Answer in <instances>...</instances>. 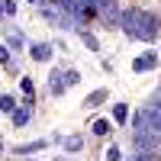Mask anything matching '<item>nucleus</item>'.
Returning <instances> with one entry per match:
<instances>
[{"instance_id":"nucleus-8","label":"nucleus","mask_w":161,"mask_h":161,"mask_svg":"<svg viewBox=\"0 0 161 161\" xmlns=\"http://www.w3.org/2000/svg\"><path fill=\"white\" fill-rule=\"evenodd\" d=\"M110 129H113V126L106 123V119H97V123H93V132H97V136H106Z\"/></svg>"},{"instance_id":"nucleus-12","label":"nucleus","mask_w":161,"mask_h":161,"mask_svg":"<svg viewBox=\"0 0 161 161\" xmlns=\"http://www.w3.org/2000/svg\"><path fill=\"white\" fill-rule=\"evenodd\" d=\"M64 145H68V152H77V148H80V139H68Z\"/></svg>"},{"instance_id":"nucleus-9","label":"nucleus","mask_w":161,"mask_h":161,"mask_svg":"<svg viewBox=\"0 0 161 161\" xmlns=\"http://www.w3.org/2000/svg\"><path fill=\"white\" fill-rule=\"evenodd\" d=\"M26 119H29V110H16V113H13V123H16V126H23Z\"/></svg>"},{"instance_id":"nucleus-3","label":"nucleus","mask_w":161,"mask_h":161,"mask_svg":"<svg viewBox=\"0 0 161 161\" xmlns=\"http://www.w3.org/2000/svg\"><path fill=\"white\" fill-rule=\"evenodd\" d=\"M90 7H97V10L106 13L110 19H116V3H113V0H90Z\"/></svg>"},{"instance_id":"nucleus-6","label":"nucleus","mask_w":161,"mask_h":161,"mask_svg":"<svg viewBox=\"0 0 161 161\" xmlns=\"http://www.w3.org/2000/svg\"><path fill=\"white\" fill-rule=\"evenodd\" d=\"M48 55H52V48H48V45H36V48H32V58H36V61H45Z\"/></svg>"},{"instance_id":"nucleus-4","label":"nucleus","mask_w":161,"mask_h":161,"mask_svg":"<svg viewBox=\"0 0 161 161\" xmlns=\"http://www.w3.org/2000/svg\"><path fill=\"white\" fill-rule=\"evenodd\" d=\"M145 110H148V119H152V126L161 132V100H155L152 106H145Z\"/></svg>"},{"instance_id":"nucleus-2","label":"nucleus","mask_w":161,"mask_h":161,"mask_svg":"<svg viewBox=\"0 0 161 161\" xmlns=\"http://www.w3.org/2000/svg\"><path fill=\"white\" fill-rule=\"evenodd\" d=\"M136 148H142V152H161V132L158 129H139L136 132Z\"/></svg>"},{"instance_id":"nucleus-11","label":"nucleus","mask_w":161,"mask_h":161,"mask_svg":"<svg viewBox=\"0 0 161 161\" xmlns=\"http://www.w3.org/2000/svg\"><path fill=\"white\" fill-rule=\"evenodd\" d=\"M0 110L10 113V110H13V97H0Z\"/></svg>"},{"instance_id":"nucleus-1","label":"nucleus","mask_w":161,"mask_h":161,"mask_svg":"<svg viewBox=\"0 0 161 161\" xmlns=\"http://www.w3.org/2000/svg\"><path fill=\"white\" fill-rule=\"evenodd\" d=\"M123 29L136 39H155L158 32V19L152 13H142V10H126L123 13Z\"/></svg>"},{"instance_id":"nucleus-10","label":"nucleus","mask_w":161,"mask_h":161,"mask_svg":"<svg viewBox=\"0 0 161 161\" xmlns=\"http://www.w3.org/2000/svg\"><path fill=\"white\" fill-rule=\"evenodd\" d=\"M103 97H106V93H103V90H97V93H90V97H87V106H97V103H100Z\"/></svg>"},{"instance_id":"nucleus-5","label":"nucleus","mask_w":161,"mask_h":161,"mask_svg":"<svg viewBox=\"0 0 161 161\" xmlns=\"http://www.w3.org/2000/svg\"><path fill=\"white\" fill-rule=\"evenodd\" d=\"M61 7L71 10V13H84V10L90 7V0H61Z\"/></svg>"},{"instance_id":"nucleus-13","label":"nucleus","mask_w":161,"mask_h":161,"mask_svg":"<svg viewBox=\"0 0 161 161\" xmlns=\"http://www.w3.org/2000/svg\"><path fill=\"white\" fill-rule=\"evenodd\" d=\"M116 119H119V123L126 119V103H119V106H116Z\"/></svg>"},{"instance_id":"nucleus-7","label":"nucleus","mask_w":161,"mask_h":161,"mask_svg":"<svg viewBox=\"0 0 161 161\" xmlns=\"http://www.w3.org/2000/svg\"><path fill=\"white\" fill-rule=\"evenodd\" d=\"M152 64H155V55H142L136 61V71H145V68H152Z\"/></svg>"}]
</instances>
